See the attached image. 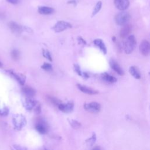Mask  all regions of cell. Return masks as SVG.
Returning <instances> with one entry per match:
<instances>
[{"label":"cell","instance_id":"cell-33","mask_svg":"<svg viewBox=\"0 0 150 150\" xmlns=\"http://www.w3.org/2000/svg\"><path fill=\"white\" fill-rule=\"evenodd\" d=\"M45 150H47V149H45Z\"/></svg>","mask_w":150,"mask_h":150},{"label":"cell","instance_id":"cell-34","mask_svg":"<svg viewBox=\"0 0 150 150\" xmlns=\"http://www.w3.org/2000/svg\"><path fill=\"white\" fill-rule=\"evenodd\" d=\"M149 75H150V73H149Z\"/></svg>","mask_w":150,"mask_h":150},{"label":"cell","instance_id":"cell-23","mask_svg":"<svg viewBox=\"0 0 150 150\" xmlns=\"http://www.w3.org/2000/svg\"><path fill=\"white\" fill-rule=\"evenodd\" d=\"M96 135L94 134H93V135L91 136V137H90L89 139H88L87 140H86V142L88 143L89 145H92L96 141Z\"/></svg>","mask_w":150,"mask_h":150},{"label":"cell","instance_id":"cell-3","mask_svg":"<svg viewBox=\"0 0 150 150\" xmlns=\"http://www.w3.org/2000/svg\"><path fill=\"white\" fill-rule=\"evenodd\" d=\"M26 121L22 115H16L13 118V124L16 130L21 129L26 124Z\"/></svg>","mask_w":150,"mask_h":150},{"label":"cell","instance_id":"cell-10","mask_svg":"<svg viewBox=\"0 0 150 150\" xmlns=\"http://www.w3.org/2000/svg\"><path fill=\"white\" fill-rule=\"evenodd\" d=\"M132 30V27L130 25L127 24L125 25L122 26V28L120 30V36L121 38H124L128 36Z\"/></svg>","mask_w":150,"mask_h":150},{"label":"cell","instance_id":"cell-4","mask_svg":"<svg viewBox=\"0 0 150 150\" xmlns=\"http://www.w3.org/2000/svg\"><path fill=\"white\" fill-rule=\"evenodd\" d=\"M84 108L86 110L90 112L97 113L100 111L101 105L97 102H91L90 103H86L84 105Z\"/></svg>","mask_w":150,"mask_h":150},{"label":"cell","instance_id":"cell-1","mask_svg":"<svg viewBox=\"0 0 150 150\" xmlns=\"http://www.w3.org/2000/svg\"><path fill=\"white\" fill-rule=\"evenodd\" d=\"M137 44V41L134 35H129L124 43V49L127 54H130L134 50Z\"/></svg>","mask_w":150,"mask_h":150},{"label":"cell","instance_id":"cell-11","mask_svg":"<svg viewBox=\"0 0 150 150\" xmlns=\"http://www.w3.org/2000/svg\"><path fill=\"white\" fill-rule=\"evenodd\" d=\"M77 86V87L79 88V89L81 91H82L83 93H84L86 94L92 95V94H96L98 93L97 91L94 90H93L91 88H89L87 86H83V85H81L80 84H78Z\"/></svg>","mask_w":150,"mask_h":150},{"label":"cell","instance_id":"cell-20","mask_svg":"<svg viewBox=\"0 0 150 150\" xmlns=\"http://www.w3.org/2000/svg\"><path fill=\"white\" fill-rule=\"evenodd\" d=\"M11 75L22 85L24 84L25 81V77L22 74H16L15 73L13 72H11Z\"/></svg>","mask_w":150,"mask_h":150},{"label":"cell","instance_id":"cell-29","mask_svg":"<svg viewBox=\"0 0 150 150\" xmlns=\"http://www.w3.org/2000/svg\"><path fill=\"white\" fill-rule=\"evenodd\" d=\"M74 68H75V70L76 71V72L79 74V75H81V70L80 69V67L78 65H75L74 66Z\"/></svg>","mask_w":150,"mask_h":150},{"label":"cell","instance_id":"cell-18","mask_svg":"<svg viewBox=\"0 0 150 150\" xmlns=\"http://www.w3.org/2000/svg\"><path fill=\"white\" fill-rule=\"evenodd\" d=\"M53 9L48 6H40L38 8V12L43 15L50 14L53 12Z\"/></svg>","mask_w":150,"mask_h":150},{"label":"cell","instance_id":"cell-27","mask_svg":"<svg viewBox=\"0 0 150 150\" xmlns=\"http://www.w3.org/2000/svg\"><path fill=\"white\" fill-rule=\"evenodd\" d=\"M43 56H44L45 58H46V59H47L48 60L52 61L51 56H50L49 52L47 50L43 49Z\"/></svg>","mask_w":150,"mask_h":150},{"label":"cell","instance_id":"cell-7","mask_svg":"<svg viewBox=\"0 0 150 150\" xmlns=\"http://www.w3.org/2000/svg\"><path fill=\"white\" fill-rule=\"evenodd\" d=\"M114 3L115 7L120 11L127 9L129 5L128 0H114Z\"/></svg>","mask_w":150,"mask_h":150},{"label":"cell","instance_id":"cell-31","mask_svg":"<svg viewBox=\"0 0 150 150\" xmlns=\"http://www.w3.org/2000/svg\"><path fill=\"white\" fill-rule=\"evenodd\" d=\"M92 150H101V149L99 146H95Z\"/></svg>","mask_w":150,"mask_h":150},{"label":"cell","instance_id":"cell-2","mask_svg":"<svg viewBox=\"0 0 150 150\" xmlns=\"http://www.w3.org/2000/svg\"><path fill=\"white\" fill-rule=\"evenodd\" d=\"M131 18L130 15L127 12H121L115 17L116 23L120 26H124L127 24Z\"/></svg>","mask_w":150,"mask_h":150},{"label":"cell","instance_id":"cell-15","mask_svg":"<svg viewBox=\"0 0 150 150\" xmlns=\"http://www.w3.org/2000/svg\"><path fill=\"white\" fill-rule=\"evenodd\" d=\"M22 91L23 94L28 97V98H32L35 94V91L32 87L29 86H26L22 88Z\"/></svg>","mask_w":150,"mask_h":150},{"label":"cell","instance_id":"cell-32","mask_svg":"<svg viewBox=\"0 0 150 150\" xmlns=\"http://www.w3.org/2000/svg\"><path fill=\"white\" fill-rule=\"evenodd\" d=\"M2 66V64H1V62H0V67Z\"/></svg>","mask_w":150,"mask_h":150},{"label":"cell","instance_id":"cell-8","mask_svg":"<svg viewBox=\"0 0 150 150\" xmlns=\"http://www.w3.org/2000/svg\"><path fill=\"white\" fill-rule=\"evenodd\" d=\"M110 64L111 67L120 76H122L124 75V73L123 70L122 69V68L121 67V66L118 64V63L114 60V59H111L110 60Z\"/></svg>","mask_w":150,"mask_h":150},{"label":"cell","instance_id":"cell-24","mask_svg":"<svg viewBox=\"0 0 150 150\" xmlns=\"http://www.w3.org/2000/svg\"><path fill=\"white\" fill-rule=\"evenodd\" d=\"M8 112H9V110L8 108L3 107L2 108H1V107H0V115L6 116L8 114Z\"/></svg>","mask_w":150,"mask_h":150},{"label":"cell","instance_id":"cell-22","mask_svg":"<svg viewBox=\"0 0 150 150\" xmlns=\"http://www.w3.org/2000/svg\"><path fill=\"white\" fill-rule=\"evenodd\" d=\"M101 6H102V3H101V1H98V2L96 4V6H95V7H94V9H93V13H92V16H94V15H96V14L100 11V10L101 8Z\"/></svg>","mask_w":150,"mask_h":150},{"label":"cell","instance_id":"cell-16","mask_svg":"<svg viewBox=\"0 0 150 150\" xmlns=\"http://www.w3.org/2000/svg\"><path fill=\"white\" fill-rule=\"evenodd\" d=\"M129 73L135 79H139L141 78V74L138 69L135 66H131L129 69Z\"/></svg>","mask_w":150,"mask_h":150},{"label":"cell","instance_id":"cell-6","mask_svg":"<svg viewBox=\"0 0 150 150\" xmlns=\"http://www.w3.org/2000/svg\"><path fill=\"white\" fill-rule=\"evenodd\" d=\"M139 50L142 55L148 56L150 53V43L146 40H143L139 45Z\"/></svg>","mask_w":150,"mask_h":150},{"label":"cell","instance_id":"cell-19","mask_svg":"<svg viewBox=\"0 0 150 150\" xmlns=\"http://www.w3.org/2000/svg\"><path fill=\"white\" fill-rule=\"evenodd\" d=\"M9 26L11 28V29L15 33H19L22 30V28L19 25H18L17 23L13 22H11L9 23Z\"/></svg>","mask_w":150,"mask_h":150},{"label":"cell","instance_id":"cell-28","mask_svg":"<svg viewBox=\"0 0 150 150\" xmlns=\"http://www.w3.org/2000/svg\"><path fill=\"white\" fill-rule=\"evenodd\" d=\"M13 146L16 150H27V148L26 147L21 146L19 145H13Z\"/></svg>","mask_w":150,"mask_h":150},{"label":"cell","instance_id":"cell-9","mask_svg":"<svg viewBox=\"0 0 150 150\" xmlns=\"http://www.w3.org/2000/svg\"><path fill=\"white\" fill-rule=\"evenodd\" d=\"M57 107L60 111H62L64 112H70L73 111L74 105H73V103L69 102L66 104L60 103L58 105Z\"/></svg>","mask_w":150,"mask_h":150},{"label":"cell","instance_id":"cell-30","mask_svg":"<svg viewBox=\"0 0 150 150\" xmlns=\"http://www.w3.org/2000/svg\"><path fill=\"white\" fill-rule=\"evenodd\" d=\"M9 2L11 3V4H17L19 1V0H7Z\"/></svg>","mask_w":150,"mask_h":150},{"label":"cell","instance_id":"cell-12","mask_svg":"<svg viewBox=\"0 0 150 150\" xmlns=\"http://www.w3.org/2000/svg\"><path fill=\"white\" fill-rule=\"evenodd\" d=\"M36 129L38 131V132L42 134H46L47 131V125L43 121H39L38 122L35 126Z\"/></svg>","mask_w":150,"mask_h":150},{"label":"cell","instance_id":"cell-21","mask_svg":"<svg viewBox=\"0 0 150 150\" xmlns=\"http://www.w3.org/2000/svg\"><path fill=\"white\" fill-rule=\"evenodd\" d=\"M69 123L70 124V125L74 129H78L81 126V124L76 121V120H69Z\"/></svg>","mask_w":150,"mask_h":150},{"label":"cell","instance_id":"cell-25","mask_svg":"<svg viewBox=\"0 0 150 150\" xmlns=\"http://www.w3.org/2000/svg\"><path fill=\"white\" fill-rule=\"evenodd\" d=\"M11 56L14 60H18L19 57V53L17 50H13L11 52Z\"/></svg>","mask_w":150,"mask_h":150},{"label":"cell","instance_id":"cell-13","mask_svg":"<svg viewBox=\"0 0 150 150\" xmlns=\"http://www.w3.org/2000/svg\"><path fill=\"white\" fill-rule=\"evenodd\" d=\"M94 43L96 46L99 47V49L102 51V52L105 54L107 53V48L105 45H104V43L103 41L100 39H95L94 41Z\"/></svg>","mask_w":150,"mask_h":150},{"label":"cell","instance_id":"cell-14","mask_svg":"<svg viewBox=\"0 0 150 150\" xmlns=\"http://www.w3.org/2000/svg\"><path fill=\"white\" fill-rule=\"evenodd\" d=\"M38 103L33 100L32 98H28L25 101V107L28 110H31L35 108Z\"/></svg>","mask_w":150,"mask_h":150},{"label":"cell","instance_id":"cell-26","mask_svg":"<svg viewBox=\"0 0 150 150\" xmlns=\"http://www.w3.org/2000/svg\"><path fill=\"white\" fill-rule=\"evenodd\" d=\"M42 68L45 70H47V71H49V70H51L52 69V65L49 63H45L42 66Z\"/></svg>","mask_w":150,"mask_h":150},{"label":"cell","instance_id":"cell-17","mask_svg":"<svg viewBox=\"0 0 150 150\" xmlns=\"http://www.w3.org/2000/svg\"><path fill=\"white\" fill-rule=\"evenodd\" d=\"M102 79L106 82L109 83H114L117 81V79L107 73H104L102 74Z\"/></svg>","mask_w":150,"mask_h":150},{"label":"cell","instance_id":"cell-5","mask_svg":"<svg viewBox=\"0 0 150 150\" xmlns=\"http://www.w3.org/2000/svg\"><path fill=\"white\" fill-rule=\"evenodd\" d=\"M71 28V25L65 21H59L57 22L53 27V30L56 32H60L66 29Z\"/></svg>","mask_w":150,"mask_h":150}]
</instances>
